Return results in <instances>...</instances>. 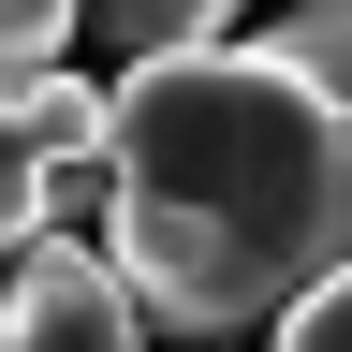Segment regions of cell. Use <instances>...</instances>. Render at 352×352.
Segmentation results:
<instances>
[{"label": "cell", "instance_id": "cell-4", "mask_svg": "<svg viewBox=\"0 0 352 352\" xmlns=\"http://www.w3.org/2000/svg\"><path fill=\"white\" fill-rule=\"evenodd\" d=\"M88 30H103L118 59H162V44H220L235 0H88Z\"/></svg>", "mask_w": 352, "mask_h": 352}, {"label": "cell", "instance_id": "cell-5", "mask_svg": "<svg viewBox=\"0 0 352 352\" xmlns=\"http://www.w3.org/2000/svg\"><path fill=\"white\" fill-rule=\"evenodd\" d=\"M74 15H88V0H0V88H30L44 59H59V44H74Z\"/></svg>", "mask_w": 352, "mask_h": 352}, {"label": "cell", "instance_id": "cell-1", "mask_svg": "<svg viewBox=\"0 0 352 352\" xmlns=\"http://www.w3.org/2000/svg\"><path fill=\"white\" fill-rule=\"evenodd\" d=\"M103 250L162 338H250L352 264V0L264 44H162L118 74Z\"/></svg>", "mask_w": 352, "mask_h": 352}, {"label": "cell", "instance_id": "cell-3", "mask_svg": "<svg viewBox=\"0 0 352 352\" xmlns=\"http://www.w3.org/2000/svg\"><path fill=\"white\" fill-rule=\"evenodd\" d=\"M0 352H147L132 264L118 250H74V235H30L15 250V294H0Z\"/></svg>", "mask_w": 352, "mask_h": 352}, {"label": "cell", "instance_id": "cell-7", "mask_svg": "<svg viewBox=\"0 0 352 352\" xmlns=\"http://www.w3.org/2000/svg\"><path fill=\"white\" fill-rule=\"evenodd\" d=\"M0 294H15V235H0Z\"/></svg>", "mask_w": 352, "mask_h": 352}, {"label": "cell", "instance_id": "cell-6", "mask_svg": "<svg viewBox=\"0 0 352 352\" xmlns=\"http://www.w3.org/2000/svg\"><path fill=\"white\" fill-rule=\"evenodd\" d=\"M279 352H352V264H338V279H308V294L279 308Z\"/></svg>", "mask_w": 352, "mask_h": 352}, {"label": "cell", "instance_id": "cell-2", "mask_svg": "<svg viewBox=\"0 0 352 352\" xmlns=\"http://www.w3.org/2000/svg\"><path fill=\"white\" fill-rule=\"evenodd\" d=\"M103 132H118V88H88L59 59H44L30 88H0V235L15 250L74 220V191L103 176Z\"/></svg>", "mask_w": 352, "mask_h": 352}, {"label": "cell", "instance_id": "cell-8", "mask_svg": "<svg viewBox=\"0 0 352 352\" xmlns=\"http://www.w3.org/2000/svg\"><path fill=\"white\" fill-rule=\"evenodd\" d=\"M176 352H235V338H176Z\"/></svg>", "mask_w": 352, "mask_h": 352}]
</instances>
